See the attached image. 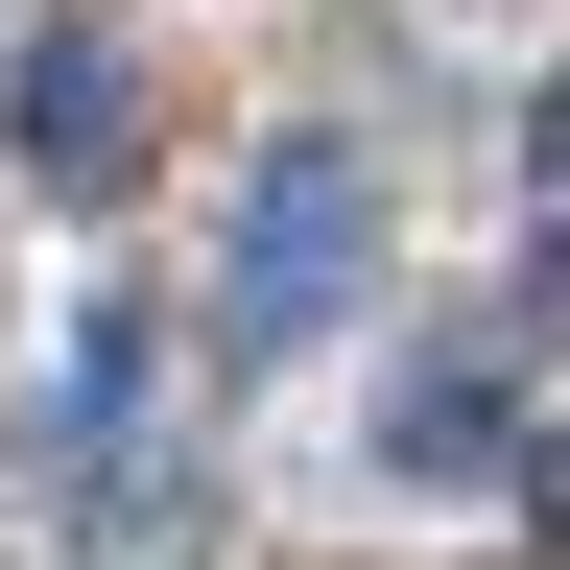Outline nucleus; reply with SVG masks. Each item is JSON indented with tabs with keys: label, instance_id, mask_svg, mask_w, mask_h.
Instances as JSON below:
<instances>
[{
	"label": "nucleus",
	"instance_id": "1",
	"mask_svg": "<svg viewBox=\"0 0 570 570\" xmlns=\"http://www.w3.org/2000/svg\"><path fill=\"white\" fill-rule=\"evenodd\" d=\"M356 262H381V190H356L333 142H285V167L238 190V238H214V333H238V356H309L356 309Z\"/></svg>",
	"mask_w": 570,
	"mask_h": 570
},
{
	"label": "nucleus",
	"instance_id": "2",
	"mask_svg": "<svg viewBox=\"0 0 570 570\" xmlns=\"http://www.w3.org/2000/svg\"><path fill=\"white\" fill-rule=\"evenodd\" d=\"M381 452H404V475H499V452H523L499 333H428V356H404V381H381Z\"/></svg>",
	"mask_w": 570,
	"mask_h": 570
},
{
	"label": "nucleus",
	"instance_id": "3",
	"mask_svg": "<svg viewBox=\"0 0 570 570\" xmlns=\"http://www.w3.org/2000/svg\"><path fill=\"white\" fill-rule=\"evenodd\" d=\"M24 142H48L71 190H119V167H142V71H119V48H24Z\"/></svg>",
	"mask_w": 570,
	"mask_h": 570
},
{
	"label": "nucleus",
	"instance_id": "4",
	"mask_svg": "<svg viewBox=\"0 0 570 570\" xmlns=\"http://www.w3.org/2000/svg\"><path fill=\"white\" fill-rule=\"evenodd\" d=\"M523 523H547V570H570V428H547V452H523Z\"/></svg>",
	"mask_w": 570,
	"mask_h": 570
},
{
	"label": "nucleus",
	"instance_id": "5",
	"mask_svg": "<svg viewBox=\"0 0 570 570\" xmlns=\"http://www.w3.org/2000/svg\"><path fill=\"white\" fill-rule=\"evenodd\" d=\"M523 167H547V190H570V71H547V119H523Z\"/></svg>",
	"mask_w": 570,
	"mask_h": 570
}]
</instances>
